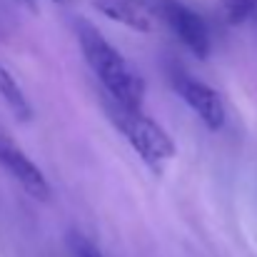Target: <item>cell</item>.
I'll list each match as a JSON object with an SVG mask.
<instances>
[{
    "instance_id": "1",
    "label": "cell",
    "mask_w": 257,
    "mask_h": 257,
    "mask_svg": "<svg viewBox=\"0 0 257 257\" xmlns=\"http://www.w3.org/2000/svg\"><path fill=\"white\" fill-rule=\"evenodd\" d=\"M78 45L102 92H107L117 102L143 107L145 80L140 70L110 40H105L97 28H92L90 23H78Z\"/></svg>"
},
{
    "instance_id": "2",
    "label": "cell",
    "mask_w": 257,
    "mask_h": 257,
    "mask_svg": "<svg viewBox=\"0 0 257 257\" xmlns=\"http://www.w3.org/2000/svg\"><path fill=\"white\" fill-rule=\"evenodd\" d=\"M102 110L107 120L117 127V133L135 148V153L150 165L160 168L175 158V140L165 127H160L153 117L143 112V107H133L125 102L112 100L107 92H102Z\"/></svg>"
},
{
    "instance_id": "3",
    "label": "cell",
    "mask_w": 257,
    "mask_h": 257,
    "mask_svg": "<svg viewBox=\"0 0 257 257\" xmlns=\"http://www.w3.org/2000/svg\"><path fill=\"white\" fill-rule=\"evenodd\" d=\"M158 18H163L172 30V35L195 55V58H207L212 50V38L205 18L192 10L190 5L180 0H155Z\"/></svg>"
},
{
    "instance_id": "4",
    "label": "cell",
    "mask_w": 257,
    "mask_h": 257,
    "mask_svg": "<svg viewBox=\"0 0 257 257\" xmlns=\"http://www.w3.org/2000/svg\"><path fill=\"white\" fill-rule=\"evenodd\" d=\"M0 168L10 172V177L35 200L45 202L53 195V187L43 170L28 158V153L10 138V133L0 125Z\"/></svg>"
},
{
    "instance_id": "5",
    "label": "cell",
    "mask_w": 257,
    "mask_h": 257,
    "mask_svg": "<svg viewBox=\"0 0 257 257\" xmlns=\"http://www.w3.org/2000/svg\"><path fill=\"white\" fill-rule=\"evenodd\" d=\"M172 85L177 90V95L190 105V110L205 122V127L220 130L225 125V105H222L220 95L210 85L190 78L187 73H175Z\"/></svg>"
},
{
    "instance_id": "6",
    "label": "cell",
    "mask_w": 257,
    "mask_h": 257,
    "mask_svg": "<svg viewBox=\"0 0 257 257\" xmlns=\"http://www.w3.org/2000/svg\"><path fill=\"white\" fill-rule=\"evenodd\" d=\"M92 8L112 23H120L135 33H150L155 28L158 10L145 0H92Z\"/></svg>"
},
{
    "instance_id": "7",
    "label": "cell",
    "mask_w": 257,
    "mask_h": 257,
    "mask_svg": "<svg viewBox=\"0 0 257 257\" xmlns=\"http://www.w3.org/2000/svg\"><path fill=\"white\" fill-rule=\"evenodd\" d=\"M0 97H3V102L10 107V112H13L18 120L28 122V120L33 117V105H30V100H28L23 85H20L18 78H15L8 68H3V65H0Z\"/></svg>"
},
{
    "instance_id": "8",
    "label": "cell",
    "mask_w": 257,
    "mask_h": 257,
    "mask_svg": "<svg viewBox=\"0 0 257 257\" xmlns=\"http://www.w3.org/2000/svg\"><path fill=\"white\" fill-rule=\"evenodd\" d=\"M220 13H222L225 23L242 25V23L257 18V0H220Z\"/></svg>"
},
{
    "instance_id": "9",
    "label": "cell",
    "mask_w": 257,
    "mask_h": 257,
    "mask_svg": "<svg viewBox=\"0 0 257 257\" xmlns=\"http://www.w3.org/2000/svg\"><path fill=\"white\" fill-rule=\"evenodd\" d=\"M73 250H75V255L78 257H102V252H100L90 240L80 237V235H75V237H73Z\"/></svg>"
},
{
    "instance_id": "10",
    "label": "cell",
    "mask_w": 257,
    "mask_h": 257,
    "mask_svg": "<svg viewBox=\"0 0 257 257\" xmlns=\"http://www.w3.org/2000/svg\"><path fill=\"white\" fill-rule=\"evenodd\" d=\"M13 5L23 8V10H30V13H38V0H10Z\"/></svg>"
},
{
    "instance_id": "11",
    "label": "cell",
    "mask_w": 257,
    "mask_h": 257,
    "mask_svg": "<svg viewBox=\"0 0 257 257\" xmlns=\"http://www.w3.org/2000/svg\"><path fill=\"white\" fill-rule=\"evenodd\" d=\"M53 3H58V5H75V3H80V0H53Z\"/></svg>"
},
{
    "instance_id": "12",
    "label": "cell",
    "mask_w": 257,
    "mask_h": 257,
    "mask_svg": "<svg viewBox=\"0 0 257 257\" xmlns=\"http://www.w3.org/2000/svg\"><path fill=\"white\" fill-rule=\"evenodd\" d=\"M255 20H257V18H255Z\"/></svg>"
}]
</instances>
